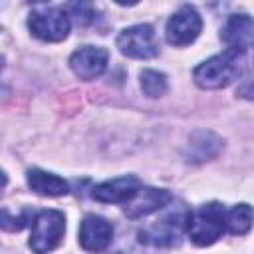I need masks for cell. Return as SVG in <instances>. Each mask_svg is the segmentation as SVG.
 Instances as JSON below:
<instances>
[{"label": "cell", "instance_id": "cell-2", "mask_svg": "<svg viewBox=\"0 0 254 254\" xmlns=\"http://www.w3.org/2000/svg\"><path fill=\"white\" fill-rule=\"evenodd\" d=\"M226 230V208L220 202L196 206L187 216V232L196 246L214 244Z\"/></svg>", "mask_w": 254, "mask_h": 254}, {"label": "cell", "instance_id": "cell-15", "mask_svg": "<svg viewBox=\"0 0 254 254\" xmlns=\"http://www.w3.org/2000/svg\"><path fill=\"white\" fill-rule=\"evenodd\" d=\"M141 89L147 97H161L167 91V75L155 69L141 71Z\"/></svg>", "mask_w": 254, "mask_h": 254}, {"label": "cell", "instance_id": "cell-1", "mask_svg": "<svg viewBox=\"0 0 254 254\" xmlns=\"http://www.w3.org/2000/svg\"><path fill=\"white\" fill-rule=\"evenodd\" d=\"M244 50H224L218 56L198 64L192 71V79L202 89H222L230 85L242 73Z\"/></svg>", "mask_w": 254, "mask_h": 254}, {"label": "cell", "instance_id": "cell-14", "mask_svg": "<svg viewBox=\"0 0 254 254\" xmlns=\"http://www.w3.org/2000/svg\"><path fill=\"white\" fill-rule=\"evenodd\" d=\"M254 224V208L246 202L232 206L230 210H226V230L230 234H246Z\"/></svg>", "mask_w": 254, "mask_h": 254}, {"label": "cell", "instance_id": "cell-10", "mask_svg": "<svg viewBox=\"0 0 254 254\" xmlns=\"http://www.w3.org/2000/svg\"><path fill=\"white\" fill-rule=\"evenodd\" d=\"M113 238V226L95 214H89L81 220L79 226V244L87 252H101L111 244Z\"/></svg>", "mask_w": 254, "mask_h": 254}, {"label": "cell", "instance_id": "cell-6", "mask_svg": "<svg viewBox=\"0 0 254 254\" xmlns=\"http://www.w3.org/2000/svg\"><path fill=\"white\" fill-rule=\"evenodd\" d=\"M202 30V18L200 14L196 12V8L185 4L181 6L167 22V28H165V36H167V42L171 46H189L192 44L198 34Z\"/></svg>", "mask_w": 254, "mask_h": 254}, {"label": "cell", "instance_id": "cell-3", "mask_svg": "<svg viewBox=\"0 0 254 254\" xmlns=\"http://www.w3.org/2000/svg\"><path fill=\"white\" fill-rule=\"evenodd\" d=\"M65 232V216L62 210H40L32 220L30 248L34 254H48L62 242Z\"/></svg>", "mask_w": 254, "mask_h": 254}, {"label": "cell", "instance_id": "cell-17", "mask_svg": "<svg viewBox=\"0 0 254 254\" xmlns=\"http://www.w3.org/2000/svg\"><path fill=\"white\" fill-rule=\"evenodd\" d=\"M236 95H240L242 99H250V101H254V77L248 79V81H244L242 85H238Z\"/></svg>", "mask_w": 254, "mask_h": 254}, {"label": "cell", "instance_id": "cell-4", "mask_svg": "<svg viewBox=\"0 0 254 254\" xmlns=\"http://www.w3.org/2000/svg\"><path fill=\"white\" fill-rule=\"evenodd\" d=\"M30 32L44 42H62L69 32V14L65 8H36L28 18Z\"/></svg>", "mask_w": 254, "mask_h": 254}, {"label": "cell", "instance_id": "cell-7", "mask_svg": "<svg viewBox=\"0 0 254 254\" xmlns=\"http://www.w3.org/2000/svg\"><path fill=\"white\" fill-rule=\"evenodd\" d=\"M187 216L189 212L185 210H177L167 214L165 218L153 222L151 226H147L145 230L139 232V240L145 244H153V246H175L179 244L183 230H187Z\"/></svg>", "mask_w": 254, "mask_h": 254}, {"label": "cell", "instance_id": "cell-12", "mask_svg": "<svg viewBox=\"0 0 254 254\" xmlns=\"http://www.w3.org/2000/svg\"><path fill=\"white\" fill-rule=\"evenodd\" d=\"M220 40L230 50H246L254 42V18L248 14H234L220 30Z\"/></svg>", "mask_w": 254, "mask_h": 254}, {"label": "cell", "instance_id": "cell-13", "mask_svg": "<svg viewBox=\"0 0 254 254\" xmlns=\"http://www.w3.org/2000/svg\"><path fill=\"white\" fill-rule=\"evenodd\" d=\"M26 179H28V187L40 196H64L69 190L67 183L62 177L42 169H30Z\"/></svg>", "mask_w": 254, "mask_h": 254}, {"label": "cell", "instance_id": "cell-8", "mask_svg": "<svg viewBox=\"0 0 254 254\" xmlns=\"http://www.w3.org/2000/svg\"><path fill=\"white\" fill-rule=\"evenodd\" d=\"M107 60H109L107 50L97 46H83L69 56V67L79 79L91 81L105 71Z\"/></svg>", "mask_w": 254, "mask_h": 254}, {"label": "cell", "instance_id": "cell-16", "mask_svg": "<svg viewBox=\"0 0 254 254\" xmlns=\"http://www.w3.org/2000/svg\"><path fill=\"white\" fill-rule=\"evenodd\" d=\"M67 10L71 12V16H75L77 24H89L95 18L91 4H69Z\"/></svg>", "mask_w": 254, "mask_h": 254}, {"label": "cell", "instance_id": "cell-5", "mask_svg": "<svg viewBox=\"0 0 254 254\" xmlns=\"http://www.w3.org/2000/svg\"><path fill=\"white\" fill-rule=\"evenodd\" d=\"M117 48L123 56L135 60H151L159 54V42L149 24H135L121 30L117 36Z\"/></svg>", "mask_w": 254, "mask_h": 254}, {"label": "cell", "instance_id": "cell-9", "mask_svg": "<svg viewBox=\"0 0 254 254\" xmlns=\"http://www.w3.org/2000/svg\"><path fill=\"white\" fill-rule=\"evenodd\" d=\"M141 189V183L133 175L117 177L111 181H105L101 185H95L91 190V196L99 202H115V204H127Z\"/></svg>", "mask_w": 254, "mask_h": 254}, {"label": "cell", "instance_id": "cell-11", "mask_svg": "<svg viewBox=\"0 0 254 254\" xmlns=\"http://www.w3.org/2000/svg\"><path fill=\"white\" fill-rule=\"evenodd\" d=\"M171 200H173V194L165 189L141 187L139 192L127 204H123V212L129 218H141V216H147V214L167 206Z\"/></svg>", "mask_w": 254, "mask_h": 254}]
</instances>
